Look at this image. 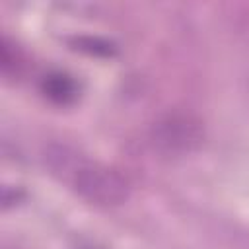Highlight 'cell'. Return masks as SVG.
<instances>
[{
  "label": "cell",
  "mask_w": 249,
  "mask_h": 249,
  "mask_svg": "<svg viewBox=\"0 0 249 249\" xmlns=\"http://www.w3.org/2000/svg\"><path fill=\"white\" fill-rule=\"evenodd\" d=\"M49 169L68 183L82 198L97 206H115L128 198V181L103 163H95L66 146H53L45 154Z\"/></svg>",
  "instance_id": "6da1fadb"
},
{
  "label": "cell",
  "mask_w": 249,
  "mask_h": 249,
  "mask_svg": "<svg viewBox=\"0 0 249 249\" xmlns=\"http://www.w3.org/2000/svg\"><path fill=\"white\" fill-rule=\"evenodd\" d=\"M204 126L200 119L185 111H171L154 121L150 128V144L161 156H187L200 148Z\"/></svg>",
  "instance_id": "7a4b0ae2"
},
{
  "label": "cell",
  "mask_w": 249,
  "mask_h": 249,
  "mask_svg": "<svg viewBox=\"0 0 249 249\" xmlns=\"http://www.w3.org/2000/svg\"><path fill=\"white\" fill-rule=\"evenodd\" d=\"M78 82L66 72H51L41 80V93L54 105H70L78 97Z\"/></svg>",
  "instance_id": "3957f363"
},
{
  "label": "cell",
  "mask_w": 249,
  "mask_h": 249,
  "mask_svg": "<svg viewBox=\"0 0 249 249\" xmlns=\"http://www.w3.org/2000/svg\"><path fill=\"white\" fill-rule=\"evenodd\" d=\"M23 64H25V58H23L21 49L16 43H12L8 37H4L2 43H0V68H2V74L4 76H19L21 70H23Z\"/></svg>",
  "instance_id": "277c9868"
},
{
  "label": "cell",
  "mask_w": 249,
  "mask_h": 249,
  "mask_svg": "<svg viewBox=\"0 0 249 249\" xmlns=\"http://www.w3.org/2000/svg\"><path fill=\"white\" fill-rule=\"evenodd\" d=\"M70 45L78 51H84L88 54H93V56H111L115 54V45L101 39V37H89V35H80V37H74L70 41Z\"/></svg>",
  "instance_id": "5b68a950"
},
{
  "label": "cell",
  "mask_w": 249,
  "mask_h": 249,
  "mask_svg": "<svg viewBox=\"0 0 249 249\" xmlns=\"http://www.w3.org/2000/svg\"><path fill=\"white\" fill-rule=\"evenodd\" d=\"M82 249H99V247H93V245H89V247H82Z\"/></svg>",
  "instance_id": "8992f818"
}]
</instances>
